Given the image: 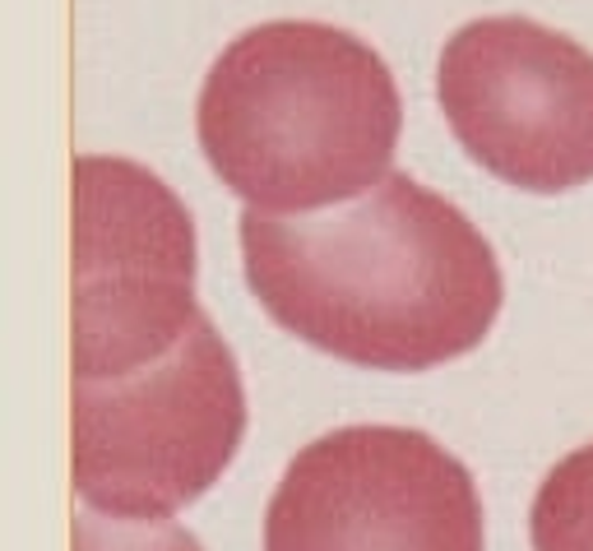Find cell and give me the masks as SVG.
<instances>
[{"instance_id": "obj_2", "label": "cell", "mask_w": 593, "mask_h": 551, "mask_svg": "<svg viewBox=\"0 0 593 551\" xmlns=\"http://www.w3.org/2000/svg\"><path fill=\"white\" fill-rule=\"evenodd\" d=\"M200 149L255 214H311L390 176L403 130L395 74L334 23H255L218 51L195 108Z\"/></svg>"}, {"instance_id": "obj_7", "label": "cell", "mask_w": 593, "mask_h": 551, "mask_svg": "<svg viewBox=\"0 0 593 551\" xmlns=\"http://www.w3.org/2000/svg\"><path fill=\"white\" fill-rule=\"evenodd\" d=\"M533 551H593V445L552 463L529 510Z\"/></svg>"}, {"instance_id": "obj_4", "label": "cell", "mask_w": 593, "mask_h": 551, "mask_svg": "<svg viewBox=\"0 0 593 551\" xmlns=\"http://www.w3.org/2000/svg\"><path fill=\"white\" fill-rule=\"evenodd\" d=\"M195 315L186 204L131 157H74V380L167 357Z\"/></svg>"}, {"instance_id": "obj_5", "label": "cell", "mask_w": 593, "mask_h": 551, "mask_svg": "<svg viewBox=\"0 0 593 551\" xmlns=\"http://www.w3.org/2000/svg\"><path fill=\"white\" fill-rule=\"evenodd\" d=\"M265 551H482L478 482L412 427H344L293 455Z\"/></svg>"}, {"instance_id": "obj_6", "label": "cell", "mask_w": 593, "mask_h": 551, "mask_svg": "<svg viewBox=\"0 0 593 551\" xmlns=\"http://www.w3.org/2000/svg\"><path fill=\"white\" fill-rule=\"evenodd\" d=\"M436 98L478 167L533 195L593 181V57L524 14L473 19L446 42Z\"/></svg>"}, {"instance_id": "obj_1", "label": "cell", "mask_w": 593, "mask_h": 551, "mask_svg": "<svg viewBox=\"0 0 593 551\" xmlns=\"http://www.w3.org/2000/svg\"><path fill=\"white\" fill-rule=\"evenodd\" d=\"M255 302L278 329L371 371H431L497 325L505 278L450 200L390 172L329 214H242Z\"/></svg>"}, {"instance_id": "obj_8", "label": "cell", "mask_w": 593, "mask_h": 551, "mask_svg": "<svg viewBox=\"0 0 593 551\" xmlns=\"http://www.w3.org/2000/svg\"><path fill=\"white\" fill-rule=\"evenodd\" d=\"M74 551H204V547L172 519H121L84 506L74 514Z\"/></svg>"}, {"instance_id": "obj_3", "label": "cell", "mask_w": 593, "mask_h": 551, "mask_svg": "<svg viewBox=\"0 0 593 551\" xmlns=\"http://www.w3.org/2000/svg\"><path fill=\"white\" fill-rule=\"evenodd\" d=\"M242 436V371L204 310L167 357L74 380V491L102 514L172 519L223 478Z\"/></svg>"}]
</instances>
